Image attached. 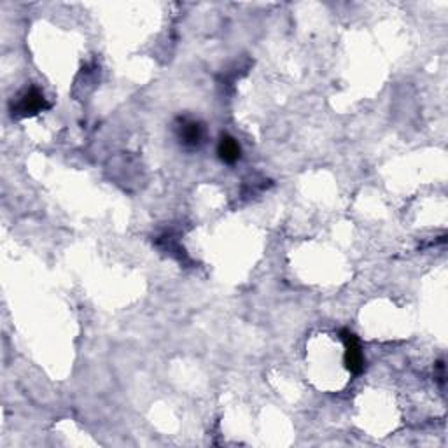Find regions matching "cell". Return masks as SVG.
Here are the masks:
<instances>
[{
  "mask_svg": "<svg viewBox=\"0 0 448 448\" xmlns=\"http://www.w3.org/2000/svg\"><path fill=\"white\" fill-rule=\"evenodd\" d=\"M343 343H345V366L352 375L363 373L364 370V356L361 350V343L357 336L349 329H343L340 333Z\"/></svg>",
  "mask_w": 448,
  "mask_h": 448,
  "instance_id": "obj_1",
  "label": "cell"
},
{
  "mask_svg": "<svg viewBox=\"0 0 448 448\" xmlns=\"http://www.w3.org/2000/svg\"><path fill=\"white\" fill-rule=\"evenodd\" d=\"M48 107H50V103L46 102L43 93H41L37 88H30L20 96L18 103L15 106V114L22 117L34 116V114L43 113V110L48 109Z\"/></svg>",
  "mask_w": 448,
  "mask_h": 448,
  "instance_id": "obj_2",
  "label": "cell"
},
{
  "mask_svg": "<svg viewBox=\"0 0 448 448\" xmlns=\"http://www.w3.org/2000/svg\"><path fill=\"white\" fill-rule=\"evenodd\" d=\"M203 127L196 121H182L179 127V138L187 147H196L203 140Z\"/></svg>",
  "mask_w": 448,
  "mask_h": 448,
  "instance_id": "obj_3",
  "label": "cell"
},
{
  "mask_svg": "<svg viewBox=\"0 0 448 448\" xmlns=\"http://www.w3.org/2000/svg\"><path fill=\"white\" fill-rule=\"evenodd\" d=\"M217 154L222 161L230 163L231 165V163H237L238 159H240L242 149L233 137H230V135H224V137H222L217 144Z\"/></svg>",
  "mask_w": 448,
  "mask_h": 448,
  "instance_id": "obj_4",
  "label": "cell"
}]
</instances>
